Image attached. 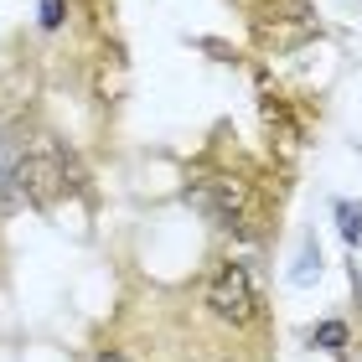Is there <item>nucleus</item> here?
I'll use <instances>...</instances> for the list:
<instances>
[{
  "mask_svg": "<svg viewBox=\"0 0 362 362\" xmlns=\"http://www.w3.org/2000/svg\"><path fill=\"white\" fill-rule=\"evenodd\" d=\"M202 305H207L218 321H228V326L259 321V285H254V269L238 264V259H223V264L207 274V285H202Z\"/></svg>",
  "mask_w": 362,
  "mask_h": 362,
  "instance_id": "obj_1",
  "label": "nucleus"
},
{
  "mask_svg": "<svg viewBox=\"0 0 362 362\" xmlns=\"http://www.w3.org/2000/svg\"><path fill=\"white\" fill-rule=\"evenodd\" d=\"M21 192L31 207H52L68 192V151L52 135L21 140Z\"/></svg>",
  "mask_w": 362,
  "mask_h": 362,
  "instance_id": "obj_2",
  "label": "nucleus"
},
{
  "mask_svg": "<svg viewBox=\"0 0 362 362\" xmlns=\"http://www.w3.org/2000/svg\"><path fill=\"white\" fill-rule=\"evenodd\" d=\"M187 202L197 212H207L218 228H233V233H249L254 228V192L238 176H197L187 187Z\"/></svg>",
  "mask_w": 362,
  "mask_h": 362,
  "instance_id": "obj_3",
  "label": "nucleus"
},
{
  "mask_svg": "<svg viewBox=\"0 0 362 362\" xmlns=\"http://www.w3.org/2000/svg\"><path fill=\"white\" fill-rule=\"evenodd\" d=\"M310 347H316V352H332V357H347L352 326H347V321H321V326H310Z\"/></svg>",
  "mask_w": 362,
  "mask_h": 362,
  "instance_id": "obj_4",
  "label": "nucleus"
},
{
  "mask_svg": "<svg viewBox=\"0 0 362 362\" xmlns=\"http://www.w3.org/2000/svg\"><path fill=\"white\" fill-rule=\"evenodd\" d=\"M332 218H337L341 243H347V249H362V207L347 202V197H337V202H332Z\"/></svg>",
  "mask_w": 362,
  "mask_h": 362,
  "instance_id": "obj_5",
  "label": "nucleus"
},
{
  "mask_svg": "<svg viewBox=\"0 0 362 362\" xmlns=\"http://www.w3.org/2000/svg\"><path fill=\"white\" fill-rule=\"evenodd\" d=\"M321 243L316 238H305L300 243V254H295V264H290V285H316V279H321Z\"/></svg>",
  "mask_w": 362,
  "mask_h": 362,
  "instance_id": "obj_6",
  "label": "nucleus"
},
{
  "mask_svg": "<svg viewBox=\"0 0 362 362\" xmlns=\"http://www.w3.org/2000/svg\"><path fill=\"white\" fill-rule=\"evenodd\" d=\"M37 26L42 31H62L68 26V0H37Z\"/></svg>",
  "mask_w": 362,
  "mask_h": 362,
  "instance_id": "obj_7",
  "label": "nucleus"
},
{
  "mask_svg": "<svg viewBox=\"0 0 362 362\" xmlns=\"http://www.w3.org/2000/svg\"><path fill=\"white\" fill-rule=\"evenodd\" d=\"M93 362H135V357H129V352H119V347H104Z\"/></svg>",
  "mask_w": 362,
  "mask_h": 362,
  "instance_id": "obj_8",
  "label": "nucleus"
}]
</instances>
